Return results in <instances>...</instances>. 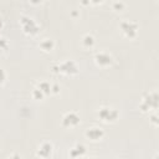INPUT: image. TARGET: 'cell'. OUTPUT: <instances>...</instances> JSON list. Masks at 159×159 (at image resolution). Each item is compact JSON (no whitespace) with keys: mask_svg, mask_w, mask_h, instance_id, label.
Returning <instances> with one entry per match:
<instances>
[{"mask_svg":"<svg viewBox=\"0 0 159 159\" xmlns=\"http://www.w3.org/2000/svg\"><path fill=\"white\" fill-rule=\"evenodd\" d=\"M84 153H86V147L83 145V144H76L73 148H71V150H70V155L72 157V158H81V157H83L84 155Z\"/></svg>","mask_w":159,"mask_h":159,"instance_id":"30bf717a","label":"cell"},{"mask_svg":"<svg viewBox=\"0 0 159 159\" xmlns=\"http://www.w3.org/2000/svg\"><path fill=\"white\" fill-rule=\"evenodd\" d=\"M113 6H114V7H117L118 10H120V9L124 6V4H123V2H114V4H113Z\"/></svg>","mask_w":159,"mask_h":159,"instance_id":"e0dca14e","label":"cell"},{"mask_svg":"<svg viewBox=\"0 0 159 159\" xmlns=\"http://www.w3.org/2000/svg\"><path fill=\"white\" fill-rule=\"evenodd\" d=\"M10 159H20V157H19L17 154H14V155H12V157H11Z\"/></svg>","mask_w":159,"mask_h":159,"instance_id":"d6986e66","label":"cell"},{"mask_svg":"<svg viewBox=\"0 0 159 159\" xmlns=\"http://www.w3.org/2000/svg\"><path fill=\"white\" fill-rule=\"evenodd\" d=\"M104 135V132L102 128H98V127H92L89 129H87L86 132V137L91 140H99L102 139Z\"/></svg>","mask_w":159,"mask_h":159,"instance_id":"9c48e42d","label":"cell"},{"mask_svg":"<svg viewBox=\"0 0 159 159\" xmlns=\"http://www.w3.org/2000/svg\"><path fill=\"white\" fill-rule=\"evenodd\" d=\"M40 47H41L42 50H45V51H51V50L53 48V42H52L50 39H45L43 41H41Z\"/></svg>","mask_w":159,"mask_h":159,"instance_id":"7c38bea8","label":"cell"},{"mask_svg":"<svg viewBox=\"0 0 159 159\" xmlns=\"http://www.w3.org/2000/svg\"><path fill=\"white\" fill-rule=\"evenodd\" d=\"M55 71L57 72H61V73H65V75H76L78 72V68L76 66V63L71 60H67V61H63L62 63H60L57 67H53Z\"/></svg>","mask_w":159,"mask_h":159,"instance_id":"7a4b0ae2","label":"cell"},{"mask_svg":"<svg viewBox=\"0 0 159 159\" xmlns=\"http://www.w3.org/2000/svg\"><path fill=\"white\" fill-rule=\"evenodd\" d=\"M1 25H2V24H1V21H0V27H1Z\"/></svg>","mask_w":159,"mask_h":159,"instance_id":"44dd1931","label":"cell"},{"mask_svg":"<svg viewBox=\"0 0 159 159\" xmlns=\"http://www.w3.org/2000/svg\"><path fill=\"white\" fill-rule=\"evenodd\" d=\"M120 29H122L123 34H124L127 37H129V39L137 36V32H138V25H137L135 22H133V21H129V20H124V21H122V24H120Z\"/></svg>","mask_w":159,"mask_h":159,"instance_id":"277c9868","label":"cell"},{"mask_svg":"<svg viewBox=\"0 0 159 159\" xmlns=\"http://www.w3.org/2000/svg\"><path fill=\"white\" fill-rule=\"evenodd\" d=\"M32 96H34L36 99H42L45 94H43V93H42V92L39 89V88H35V89L32 91Z\"/></svg>","mask_w":159,"mask_h":159,"instance_id":"5bb4252c","label":"cell"},{"mask_svg":"<svg viewBox=\"0 0 159 159\" xmlns=\"http://www.w3.org/2000/svg\"><path fill=\"white\" fill-rule=\"evenodd\" d=\"M37 88H39L43 94H48V93H51V84L47 83V82H45V81L41 82V83H39Z\"/></svg>","mask_w":159,"mask_h":159,"instance_id":"4fadbf2b","label":"cell"},{"mask_svg":"<svg viewBox=\"0 0 159 159\" xmlns=\"http://www.w3.org/2000/svg\"><path fill=\"white\" fill-rule=\"evenodd\" d=\"M5 80H6V75H5L4 70L0 68V84H2V83L5 82Z\"/></svg>","mask_w":159,"mask_h":159,"instance_id":"9a60e30c","label":"cell"},{"mask_svg":"<svg viewBox=\"0 0 159 159\" xmlns=\"http://www.w3.org/2000/svg\"><path fill=\"white\" fill-rule=\"evenodd\" d=\"M158 101H159L158 99V93L157 92H150L149 94H147L143 98L139 107L143 112H148L150 109H157L158 108Z\"/></svg>","mask_w":159,"mask_h":159,"instance_id":"6da1fadb","label":"cell"},{"mask_svg":"<svg viewBox=\"0 0 159 159\" xmlns=\"http://www.w3.org/2000/svg\"><path fill=\"white\" fill-rule=\"evenodd\" d=\"M82 43H83L84 47H92L93 43H94V39H93V36L89 35V34L84 35L83 39H82Z\"/></svg>","mask_w":159,"mask_h":159,"instance_id":"8fae6325","label":"cell"},{"mask_svg":"<svg viewBox=\"0 0 159 159\" xmlns=\"http://www.w3.org/2000/svg\"><path fill=\"white\" fill-rule=\"evenodd\" d=\"M7 47V42L5 39H0V48H6Z\"/></svg>","mask_w":159,"mask_h":159,"instance_id":"2e32d148","label":"cell"},{"mask_svg":"<svg viewBox=\"0 0 159 159\" xmlns=\"http://www.w3.org/2000/svg\"><path fill=\"white\" fill-rule=\"evenodd\" d=\"M21 24H22V27H24V31L29 35H36L39 32V26L36 25V22L30 19V17H26V16H22L21 19Z\"/></svg>","mask_w":159,"mask_h":159,"instance_id":"5b68a950","label":"cell"},{"mask_svg":"<svg viewBox=\"0 0 159 159\" xmlns=\"http://www.w3.org/2000/svg\"><path fill=\"white\" fill-rule=\"evenodd\" d=\"M94 61L98 66L101 67H107V66H111L113 60H112V56L107 52H98L96 56H94Z\"/></svg>","mask_w":159,"mask_h":159,"instance_id":"ba28073f","label":"cell"},{"mask_svg":"<svg viewBox=\"0 0 159 159\" xmlns=\"http://www.w3.org/2000/svg\"><path fill=\"white\" fill-rule=\"evenodd\" d=\"M98 117H99L102 120L107 122V123L114 122V120H117V118H118V111L114 109V108H109V107H102V108L98 111Z\"/></svg>","mask_w":159,"mask_h":159,"instance_id":"3957f363","label":"cell"},{"mask_svg":"<svg viewBox=\"0 0 159 159\" xmlns=\"http://www.w3.org/2000/svg\"><path fill=\"white\" fill-rule=\"evenodd\" d=\"M80 122H81L80 120V117L75 112H68L62 118V125L63 127H67V128H75L76 125L80 124Z\"/></svg>","mask_w":159,"mask_h":159,"instance_id":"8992f818","label":"cell"},{"mask_svg":"<svg viewBox=\"0 0 159 159\" xmlns=\"http://www.w3.org/2000/svg\"><path fill=\"white\" fill-rule=\"evenodd\" d=\"M88 159H97V158H88Z\"/></svg>","mask_w":159,"mask_h":159,"instance_id":"ffe728a7","label":"cell"},{"mask_svg":"<svg viewBox=\"0 0 159 159\" xmlns=\"http://www.w3.org/2000/svg\"><path fill=\"white\" fill-rule=\"evenodd\" d=\"M150 120H152L155 125H158V119H157V116H155V114H153V116L150 117Z\"/></svg>","mask_w":159,"mask_h":159,"instance_id":"ac0fdd59","label":"cell"},{"mask_svg":"<svg viewBox=\"0 0 159 159\" xmlns=\"http://www.w3.org/2000/svg\"><path fill=\"white\" fill-rule=\"evenodd\" d=\"M52 152H53V148H52V144L48 143V142H43L39 145L37 148V155L42 159H48L51 158L52 155Z\"/></svg>","mask_w":159,"mask_h":159,"instance_id":"52a82bcc","label":"cell"}]
</instances>
